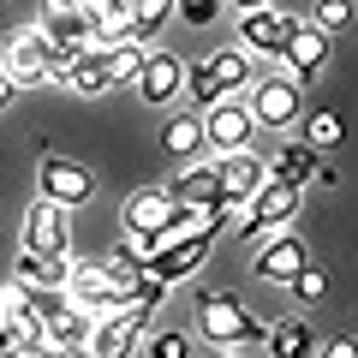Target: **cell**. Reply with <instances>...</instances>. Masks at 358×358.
I'll return each mask as SVG.
<instances>
[{
    "mask_svg": "<svg viewBox=\"0 0 358 358\" xmlns=\"http://www.w3.org/2000/svg\"><path fill=\"white\" fill-rule=\"evenodd\" d=\"M287 287H293V299H299V305H317V299L329 293V275H322L317 263H305V268H299V275H293Z\"/></svg>",
    "mask_w": 358,
    "mask_h": 358,
    "instance_id": "obj_25",
    "label": "cell"
},
{
    "mask_svg": "<svg viewBox=\"0 0 358 358\" xmlns=\"http://www.w3.org/2000/svg\"><path fill=\"white\" fill-rule=\"evenodd\" d=\"M341 138H346V120L341 114H317V120H310V131H305L310 150H334Z\"/></svg>",
    "mask_w": 358,
    "mask_h": 358,
    "instance_id": "obj_26",
    "label": "cell"
},
{
    "mask_svg": "<svg viewBox=\"0 0 358 358\" xmlns=\"http://www.w3.org/2000/svg\"><path fill=\"white\" fill-rule=\"evenodd\" d=\"M346 18H352V0H317V18H310V24L317 30H341Z\"/></svg>",
    "mask_w": 358,
    "mask_h": 358,
    "instance_id": "obj_30",
    "label": "cell"
},
{
    "mask_svg": "<svg viewBox=\"0 0 358 358\" xmlns=\"http://www.w3.org/2000/svg\"><path fill=\"white\" fill-rule=\"evenodd\" d=\"M299 185H281V179H263L251 192V203L239 209V233L245 239H257V233H287V221L299 215Z\"/></svg>",
    "mask_w": 358,
    "mask_h": 358,
    "instance_id": "obj_4",
    "label": "cell"
},
{
    "mask_svg": "<svg viewBox=\"0 0 358 358\" xmlns=\"http://www.w3.org/2000/svg\"><path fill=\"white\" fill-rule=\"evenodd\" d=\"M131 90H138L150 108H167L173 96H185V60H179L173 48H150L138 66V78H131Z\"/></svg>",
    "mask_w": 358,
    "mask_h": 358,
    "instance_id": "obj_9",
    "label": "cell"
},
{
    "mask_svg": "<svg viewBox=\"0 0 358 358\" xmlns=\"http://www.w3.org/2000/svg\"><path fill=\"white\" fill-rule=\"evenodd\" d=\"M36 192L48 197V203H60V209H78V203H90V197H96V179H90V167L72 162V155H42Z\"/></svg>",
    "mask_w": 358,
    "mask_h": 358,
    "instance_id": "obj_6",
    "label": "cell"
},
{
    "mask_svg": "<svg viewBox=\"0 0 358 358\" xmlns=\"http://www.w3.org/2000/svg\"><path fill=\"white\" fill-rule=\"evenodd\" d=\"M143 352H150V358H192V334H179V329L173 334H155Z\"/></svg>",
    "mask_w": 358,
    "mask_h": 358,
    "instance_id": "obj_29",
    "label": "cell"
},
{
    "mask_svg": "<svg viewBox=\"0 0 358 358\" xmlns=\"http://www.w3.org/2000/svg\"><path fill=\"white\" fill-rule=\"evenodd\" d=\"M197 334L209 346H221V352H233V346L245 352V346H257L268 334V322H257L239 299L215 293V287H197Z\"/></svg>",
    "mask_w": 358,
    "mask_h": 358,
    "instance_id": "obj_1",
    "label": "cell"
},
{
    "mask_svg": "<svg viewBox=\"0 0 358 358\" xmlns=\"http://www.w3.org/2000/svg\"><path fill=\"white\" fill-rule=\"evenodd\" d=\"M317 150L310 143H293V150H281L275 162H268V179H281V185H305V179H317Z\"/></svg>",
    "mask_w": 358,
    "mask_h": 358,
    "instance_id": "obj_22",
    "label": "cell"
},
{
    "mask_svg": "<svg viewBox=\"0 0 358 358\" xmlns=\"http://www.w3.org/2000/svg\"><path fill=\"white\" fill-rule=\"evenodd\" d=\"M251 131H257L251 102H239V96H227V102L203 108V138L215 143L221 155H227V150H251Z\"/></svg>",
    "mask_w": 358,
    "mask_h": 358,
    "instance_id": "obj_12",
    "label": "cell"
},
{
    "mask_svg": "<svg viewBox=\"0 0 358 358\" xmlns=\"http://www.w3.org/2000/svg\"><path fill=\"white\" fill-rule=\"evenodd\" d=\"M209 245H215V233H185V239H167V245H155L150 257H143V275L150 281H162V287H179V281H192L197 268L209 263Z\"/></svg>",
    "mask_w": 358,
    "mask_h": 358,
    "instance_id": "obj_3",
    "label": "cell"
},
{
    "mask_svg": "<svg viewBox=\"0 0 358 358\" xmlns=\"http://www.w3.org/2000/svg\"><path fill=\"white\" fill-rule=\"evenodd\" d=\"M317 358H358V334H329L317 346Z\"/></svg>",
    "mask_w": 358,
    "mask_h": 358,
    "instance_id": "obj_31",
    "label": "cell"
},
{
    "mask_svg": "<svg viewBox=\"0 0 358 358\" xmlns=\"http://www.w3.org/2000/svg\"><path fill=\"white\" fill-rule=\"evenodd\" d=\"M227 358H245V352H227Z\"/></svg>",
    "mask_w": 358,
    "mask_h": 358,
    "instance_id": "obj_36",
    "label": "cell"
},
{
    "mask_svg": "<svg viewBox=\"0 0 358 358\" xmlns=\"http://www.w3.org/2000/svg\"><path fill=\"white\" fill-rule=\"evenodd\" d=\"M173 18H185L192 30H203V24L221 18V0H173Z\"/></svg>",
    "mask_w": 358,
    "mask_h": 358,
    "instance_id": "obj_27",
    "label": "cell"
},
{
    "mask_svg": "<svg viewBox=\"0 0 358 358\" xmlns=\"http://www.w3.org/2000/svg\"><path fill=\"white\" fill-rule=\"evenodd\" d=\"M90 334H96V317H90V310H78L72 299H66V305L48 317V352H72V346H90Z\"/></svg>",
    "mask_w": 358,
    "mask_h": 358,
    "instance_id": "obj_19",
    "label": "cell"
},
{
    "mask_svg": "<svg viewBox=\"0 0 358 358\" xmlns=\"http://www.w3.org/2000/svg\"><path fill=\"white\" fill-rule=\"evenodd\" d=\"M263 346H268V358H317V334H310V322H305V317L268 322Z\"/></svg>",
    "mask_w": 358,
    "mask_h": 358,
    "instance_id": "obj_20",
    "label": "cell"
},
{
    "mask_svg": "<svg viewBox=\"0 0 358 358\" xmlns=\"http://www.w3.org/2000/svg\"><path fill=\"white\" fill-rule=\"evenodd\" d=\"M173 18V0H131V42H150Z\"/></svg>",
    "mask_w": 358,
    "mask_h": 358,
    "instance_id": "obj_24",
    "label": "cell"
},
{
    "mask_svg": "<svg viewBox=\"0 0 358 358\" xmlns=\"http://www.w3.org/2000/svg\"><path fill=\"white\" fill-rule=\"evenodd\" d=\"M13 96H18V84L6 78V66H0V108H13Z\"/></svg>",
    "mask_w": 358,
    "mask_h": 358,
    "instance_id": "obj_33",
    "label": "cell"
},
{
    "mask_svg": "<svg viewBox=\"0 0 358 358\" xmlns=\"http://www.w3.org/2000/svg\"><path fill=\"white\" fill-rule=\"evenodd\" d=\"M251 72H257V60H251V48H215L209 60H197V66H185V90H192V102L197 108H215V102H227V96H239L245 84H251Z\"/></svg>",
    "mask_w": 358,
    "mask_h": 358,
    "instance_id": "obj_2",
    "label": "cell"
},
{
    "mask_svg": "<svg viewBox=\"0 0 358 358\" xmlns=\"http://www.w3.org/2000/svg\"><path fill=\"white\" fill-rule=\"evenodd\" d=\"M0 66H6V78H13L18 90L24 84H48L54 78V42L30 24V30H18V36L0 42Z\"/></svg>",
    "mask_w": 358,
    "mask_h": 358,
    "instance_id": "obj_5",
    "label": "cell"
},
{
    "mask_svg": "<svg viewBox=\"0 0 358 358\" xmlns=\"http://www.w3.org/2000/svg\"><path fill=\"white\" fill-rule=\"evenodd\" d=\"M0 358H54L48 346H13V352H0Z\"/></svg>",
    "mask_w": 358,
    "mask_h": 358,
    "instance_id": "obj_32",
    "label": "cell"
},
{
    "mask_svg": "<svg viewBox=\"0 0 358 358\" xmlns=\"http://www.w3.org/2000/svg\"><path fill=\"white\" fill-rule=\"evenodd\" d=\"M24 305H30V287L24 281H6V287H0V322H18V317H24Z\"/></svg>",
    "mask_w": 358,
    "mask_h": 358,
    "instance_id": "obj_28",
    "label": "cell"
},
{
    "mask_svg": "<svg viewBox=\"0 0 358 358\" xmlns=\"http://www.w3.org/2000/svg\"><path fill=\"white\" fill-rule=\"evenodd\" d=\"M293 30H299V18L287 13L281 0H268V6H257V13H239V42L251 54H275V60H281L287 42H293Z\"/></svg>",
    "mask_w": 358,
    "mask_h": 358,
    "instance_id": "obj_7",
    "label": "cell"
},
{
    "mask_svg": "<svg viewBox=\"0 0 358 358\" xmlns=\"http://www.w3.org/2000/svg\"><path fill=\"white\" fill-rule=\"evenodd\" d=\"M167 192H173L179 209H215L221 203V179H215V167H185Z\"/></svg>",
    "mask_w": 358,
    "mask_h": 358,
    "instance_id": "obj_21",
    "label": "cell"
},
{
    "mask_svg": "<svg viewBox=\"0 0 358 358\" xmlns=\"http://www.w3.org/2000/svg\"><path fill=\"white\" fill-rule=\"evenodd\" d=\"M281 60H287V78H293V84L305 90L310 78H322V66H329V30H317V24H299Z\"/></svg>",
    "mask_w": 358,
    "mask_h": 358,
    "instance_id": "obj_14",
    "label": "cell"
},
{
    "mask_svg": "<svg viewBox=\"0 0 358 358\" xmlns=\"http://www.w3.org/2000/svg\"><path fill=\"white\" fill-rule=\"evenodd\" d=\"M54 358H96L90 346H72V352H54Z\"/></svg>",
    "mask_w": 358,
    "mask_h": 358,
    "instance_id": "obj_34",
    "label": "cell"
},
{
    "mask_svg": "<svg viewBox=\"0 0 358 358\" xmlns=\"http://www.w3.org/2000/svg\"><path fill=\"white\" fill-rule=\"evenodd\" d=\"M162 143H167V150H173V155H192V150H203V120H197V114H179V120H167V126H162Z\"/></svg>",
    "mask_w": 358,
    "mask_h": 358,
    "instance_id": "obj_23",
    "label": "cell"
},
{
    "mask_svg": "<svg viewBox=\"0 0 358 358\" xmlns=\"http://www.w3.org/2000/svg\"><path fill=\"white\" fill-rule=\"evenodd\" d=\"M24 251H72V227H66V209L36 197L24 215Z\"/></svg>",
    "mask_w": 358,
    "mask_h": 358,
    "instance_id": "obj_16",
    "label": "cell"
},
{
    "mask_svg": "<svg viewBox=\"0 0 358 358\" xmlns=\"http://www.w3.org/2000/svg\"><path fill=\"white\" fill-rule=\"evenodd\" d=\"M36 30L54 42V48H66V54H78V48H96V24H90L84 0H42V18H36Z\"/></svg>",
    "mask_w": 358,
    "mask_h": 358,
    "instance_id": "obj_8",
    "label": "cell"
},
{
    "mask_svg": "<svg viewBox=\"0 0 358 358\" xmlns=\"http://www.w3.org/2000/svg\"><path fill=\"white\" fill-rule=\"evenodd\" d=\"M310 263V251H305V239H293V233H275V239H263V251H257V275L263 281H275V287H287L299 275V268Z\"/></svg>",
    "mask_w": 358,
    "mask_h": 358,
    "instance_id": "obj_17",
    "label": "cell"
},
{
    "mask_svg": "<svg viewBox=\"0 0 358 358\" xmlns=\"http://www.w3.org/2000/svg\"><path fill=\"white\" fill-rule=\"evenodd\" d=\"M299 96H305V90L293 84V78H268V84H257L251 90V120L257 126H293L299 120Z\"/></svg>",
    "mask_w": 358,
    "mask_h": 358,
    "instance_id": "obj_15",
    "label": "cell"
},
{
    "mask_svg": "<svg viewBox=\"0 0 358 358\" xmlns=\"http://www.w3.org/2000/svg\"><path fill=\"white\" fill-rule=\"evenodd\" d=\"M72 251H18V268L13 281H24L30 293H66V281H72Z\"/></svg>",
    "mask_w": 358,
    "mask_h": 358,
    "instance_id": "obj_13",
    "label": "cell"
},
{
    "mask_svg": "<svg viewBox=\"0 0 358 358\" xmlns=\"http://www.w3.org/2000/svg\"><path fill=\"white\" fill-rule=\"evenodd\" d=\"M143 329H150V310H143V305H126V310H114V317L96 322L90 352H96V358H138Z\"/></svg>",
    "mask_w": 358,
    "mask_h": 358,
    "instance_id": "obj_10",
    "label": "cell"
},
{
    "mask_svg": "<svg viewBox=\"0 0 358 358\" xmlns=\"http://www.w3.org/2000/svg\"><path fill=\"white\" fill-rule=\"evenodd\" d=\"M233 6H239V13H257V6H268V0H233Z\"/></svg>",
    "mask_w": 358,
    "mask_h": 358,
    "instance_id": "obj_35",
    "label": "cell"
},
{
    "mask_svg": "<svg viewBox=\"0 0 358 358\" xmlns=\"http://www.w3.org/2000/svg\"><path fill=\"white\" fill-rule=\"evenodd\" d=\"M215 179H221V203H233V209H245L251 203V192L268 179V162L257 150H227L215 162Z\"/></svg>",
    "mask_w": 358,
    "mask_h": 358,
    "instance_id": "obj_11",
    "label": "cell"
},
{
    "mask_svg": "<svg viewBox=\"0 0 358 358\" xmlns=\"http://www.w3.org/2000/svg\"><path fill=\"white\" fill-rule=\"evenodd\" d=\"M60 84H72L78 96H108V90H120V84H114V60H108V42H96V48H78Z\"/></svg>",
    "mask_w": 358,
    "mask_h": 358,
    "instance_id": "obj_18",
    "label": "cell"
}]
</instances>
